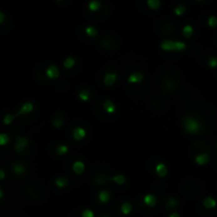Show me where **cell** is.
<instances>
[{"label":"cell","mask_w":217,"mask_h":217,"mask_svg":"<svg viewBox=\"0 0 217 217\" xmlns=\"http://www.w3.org/2000/svg\"><path fill=\"white\" fill-rule=\"evenodd\" d=\"M46 75L48 76L50 80L57 79V77L59 76V69H58L55 65L49 66L46 70Z\"/></svg>","instance_id":"cell-5"},{"label":"cell","mask_w":217,"mask_h":217,"mask_svg":"<svg viewBox=\"0 0 217 217\" xmlns=\"http://www.w3.org/2000/svg\"><path fill=\"white\" fill-rule=\"evenodd\" d=\"M55 185L57 186V188H59V189H64V188H66L67 185H68V180L66 179V178H64V177H58L55 179Z\"/></svg>","instance_id":"cell-18"},{"label":"cell","mask_w":217,"mask_h":217,"mask_svg":"<svg viewBox=\"0 0 217 217\" xmlns=\"http://www.w3.org/2000/svg\"><path fill=\"white\" fill-rule=\"evenodd\" d=\"M29 146V140L24 137H17L15 143V149L18 154H22L24 152V149Z\"/></svg>","instance_id":"cell-3"},{"label":"cell","mask_w":217,"mask_h":217,"mask_svg":"<svg viewBox=\"0 0 217 217\" xmlns=\"http://www.w3.org/2000/svg\"><path fill=\"white\" fill-rule=\"evenodd\" d=\"M155 169L157 175H159L160 177H165L166 174H168V168L164 163H158Z\"/></svg>","instance_id":"cell-12"},{"label":"cell","mask_w":217,"mask_h":217,"mask_svg":"<svg viewBox=\"0 0 217 217\" xmlns=\"http://www.w3.org/2000/svg\"><path fill=\"white\" fill-rule=\"evenodd\" d=\"M17 116H16V115H11V113H9V115H5L4 118H3V124L4 125H10L13 123V121L15 120Z\"/></svg>","instance_id":"cell-26"},{"label":"cell","mask_w":217,"mask_h":217,"mask_svg":"<svg viewBox=\"0 0 217 217\" xmlns=\"http://www.w3.org/2000/svg\"><path fill=\"white\" fill-rule=\"evenodd\" d=\"M143 202H144V204L147 205V207L152 208L157 204V197L155 195H152V194H146V195H144L143 197Z\"/></svg>","instance_id":"cell-9"},{"label":"cell","mask_w":217,"mask_h":217,"mask_svg":"<svg viewBox=\"0 0 217 217\" xmlns=\"http://www.w3.org/2000/svg\"><path fill=\"white\" fill-rule=\"evenodd\" d=\"M4 18H5L4 14L2 13V12H0V23H2V22L4 21Z\"/></svg>","instance_id":"cell-36"},{"label":"cell","mask_w":217,"mask_h":217,"mask_svg":"<svg viewBox=\"0 0 217 217\" xmlns=\"http://www.w3.org/2000/svg\"><path fill=\"white\" fill-rule=\"evenodd\" d=\"M86 136H87V132H86L85 128H83V127H76V128H74L73 130V139L75 141H82L83 139L86 138Z\"/></svg>","instance_id":"cell-7"},{"label":"cell","mask_w":217,"mask_h":217,"mask_svg":"<svg viewBox=\"0 0 217 217\" xmlns=\"http://www.w3.org/2000/svg\"><path fill=\"white\" fill-rule=\"evenodd\" d=\"M90 96H91V94L88 90H82L79 93V98L82 100L83 102H88L89 99H90Z\"/></svg>","instance_id":"cell-25"},{"label":"cell","mask_w":217,"mask_h":217,"mask_svg":"<svg viewBox=\"0 0 217 217\" xmlns=\"http://www.w3.org/2000/svg\"><path fill=\"white\" fill-rule=\"evenodd\" d=\"M53 125H54V127H56V128H60V127L63 126V121L59 119H55L53 121Z\"/></svg>","instance_id":"cell-34"},{"label":"cell","mask_w":217,"mask_h":217,"mask_svg":"<svg viewBox=\"0 0 217 217\" xmlns=\"http://www.w3.org/2000/svg\"><path fill=\"white\" fill-rule=\"evenodd\" d=\"M10 142V137L7 133H0V146H4L7 144H9Z\"/></svg>","instance_id":"cell-27"},{"label":"cell","mask_w":217,"mask_h":217,"mask_svg":"<svg viewBox=\"0 0 217 217\" xmlns=\"http://www.w3.org/2000/svg\"><path fill=\"white\" fill-rule=\"evenodd\" d=\"M209 161H210V156L208 154H200L198 156H196V158H195V162L198 164V165H204V164H207Z\"/></svg>","instance_id":"cell-11"},{"label":"cell","mask_w":217,"mask_h":217,"mask_svg":"<svg viewBox=\"0 0 217 217\" xmlns=\"http://www.w3.org/2000/svg\"><path fill=\"white\" fill-rule=\"evenodd\" d=\"M82 217H94V213H93V211L89 210V209H86V210L83 211Z\"/></svg>","instance_id":"cell-33"},{"label":"cell","mask_w":217,"mask_h":217,"mask_svg":"<svg viewBox=\"0 0 217 217\" xmlns=\"http://www.w3.org/2000/svg\"><path fill=\"white\" fill-rule=\"evenodd\" d=\"M27 168L24 165H22V164H14L13 165V172L15 173L16 175H22L23 173H26Z\"/></svg>","instance_id":"cell-17"},{"label":"cell","mask_w":217,"mask_h":217,"mask_svg":"<svg viewBox=\"0 0 217 217\" xmlns=\"http://www.w3.org/2000/svg\"><path fill=\"white\" fill-rule=\"evenodd\" d=\"M161 49L163 51H168V52H172V51H177V52H181L183 50L186 49V44L183 43V41L180 40H171V39H165L163 40L160 44Z\"/></svg>","instance_id":"cell-2"},{"label":"cell","mask_w":217,"mask_h":217,"mask_svg":"<svg viewBox=\"0 0 217 217\" xmlns=\"http://www.w3.org/2000/svg\"><path fill=\"white\" fill-rule=\"evenodd\" d=\"M108 180L115 181L116 183H118V184H124V183L126 182V178H125L123 175H116V176L108 178Z\"/></svg>","instance_id":"cell-20"},{"label":"cell","mask_w":217,"mask_h":217,"mask_svg":"<svg viewBox=\"0 0 217 217\" xmlns=\"http://www.w3.org/2000/svg\"><path fill=\"white\" fill-rule=\"evenodd\" d=\"M201 123L194 116H188L183 119V128L190 135H197L201 132Z\"/></svg>","instance_id":"cell-1"},{"label":"cell","mask_w":217,"mask_h":217,"mask_svg":"<svg viewBox=\"0 0 217 217\" xmlns=\"http://www.w3.org/2000/svg\"><path fill=\"white\" fill-rule=\"evenodd\" d=\"M168 217H180V215L178 213H176V212H173Z\"/></svg>","instance_id":"cell-37"},{"label":"cell","mask_w":217,"mask_h":217,"mask_svg":"<svg viewBox=\"0 0 217 217\" xmlns=\"http://www.w3.org/2000/svg\"><path fill=\"white\" fill-rule=\"evenodd\" d=\"M63 65L66 69H72L74 67V65H75V59H74L73 57H67L66 59L64 60Z\"/></svg>","instance_id":"cell-23"},{"label":"cell","mask_w":217,"mask_h":217,"mask_svg":"<svg viewBox=\"0 0 217 217\" xmlns=\"http://www.w3.org/2000/svg\"><path fill=\"white\" fill-rule=\"evenodd\" d=\"M33 109H34V105H33L31 102H27V103H24V104L21 105L20 109H19L18 112L16 113V116L29 115V113L32 112Z\"/></svg>","instance_id":"cell-4"},{"label":"cell","mask_w":217,"mask_h":217,"mask_svg":"<svg viewBox=\"0 0 217 217\" xmlns=\"http://www.w3.org/2000/svg\"><path fill=\"white\" fill-rule=\"evenodd\" d=\"M143 80H144V75L141 72H138V71L130 73L128 79H127L129 84H139V83H141Z\"/></svg>","instance_id":"cell-6"},{"label":"cell","mask_w":217,"mask_h":217,"mask_svg":"<svg viewBox=\"0 0 217 217\" xmlns=\"http://www.w3.org/2000/svg\"><path fill=\"white\" fill-rule=\"evenodd\" d=\"M185 7L183 4H179V5H177L176 8L174 9V13L176 14L177 16H181L183 15V14L185 13Z\"/></svg>","instance_id":"cell-28"},{"label":"cell","mask_w":217,"mask_h":217,"mask_svg":"<svg viewBox=\"0 0 217 217\" xmlns=\"http://www.w3.org/2000/svg\"><path fill=\"white\" fill-rule=\"evenodd\" d=\"M2 197H3V192H2L1 189H0V199H1Z\"/></svg>","instance_id":"cell-38"},{"label":"cell","mask_w":217,"mask_h":217,"mask_svg":"<svg viewBox=\"0 0 217 217\" xmlns=\"http://www.w3.org/2000/svg\"><path fill=\"white\" fill-rule=\"evenodd\" d=\"M4 178H5V173H4V171H3V169H0V180L4 179Z\"/></svg>","instance_id":"cell-35"},{"label":"cell","mask_w":217,"mask_h":217,"mask_svg":"<svg viewBox=\"0 0 217 217\" xmlns=\"http://www.w3.org/2000/svg\"><path fill=\"white\" fill-rule=\"evenodd\" d=\"M69 151V148H68V146L67 145H64V144H62V145H59L56 148V152H57V155H59V156H64V155H66L67 152H68Z\"/></svg>","instance_id":"cell-29"},{"label":"cell","mask_w":217,"mask_h":217,"mask_svg":"<svg viewBox=\"0 0 217 217\" xmlns=\"http://www.w3.org/2000/svg\"><path fill=\"white\" fill-rule=\"evenodd\" d=\"M118 79V74L116 72H108L104 76V84L106 86H112Z\"/></svg>","instance_id":"cell-8"},{"label":"cell","mask_w":217,"mask_h":217,"mask_svg":"<svg viewBox=\"0 0 217 217\" xmlns=\"http://www.w3.org/2000/svg\"><path fill=\"white\" fill-rule=\"evenodd\" d=\"M99 200L102 202V204H106V202L109 201L110 199V193L106 190H102L99 193Z\"/></svg>","instance_id":"cell-15"},{"label":"cell","mask_w":217,"mask_h":217,"mask_svg":"<svg viewBox=\"0 0 217 217\" xmlns=\"http://www.w3.org/2000/svg\"><path fill=\"white\" fill-rule=\"evenodd\" d=\"M58 1H60V0H58Z\"/></svg>","instance_id":"cell-40"},{"label":"cell","mask_w":217,"mask_h":217,"mask_svg":"<svg viewBox=\"0 0 217 217\" xmlns=\"http://www.w3.org/2000/svg\"><path fill=\"white\" fill-rule=\"evenodd\" d=\"M85 33L88 36H90V37H96V36L98 35V30L92 26H88V27H86Z\"/></svg>","instance_id":"cell-24"},{"label":"cell","mask_w":217,"mask_h":217,"mask_svg":"<svg viewBox=\"0 0 217 217\" xmlns=\"http://www.w3.org/2000/svg\"><path fill=\"white\" fill-rule=\"evenodd\" d=\"M103 107H104V109H105V111H106L107 113H113L116 111L115 103H113L112 101H110V100H107V101L104 103Z\"/></svg>","instance_id":"cell-14"},{"label":"cell","mask_w":217,"mask_h":217,"mask_svg":"<svg viewBox=\"0 0 217 217\" xmlns=\"http://www.w3.org/2000/svg\"><path fill=\"white\" fill-rule=\"evenodd\" d=\"M147 5H148L149 9L152 10H158L161 5V1L160 0H147L146 1Z\"/></svg>","instance_id":"cell-22"},{"label":"cell","mask_w":217,"mask_h":217,"mask_svg":"<svg viewBox=\"0 0 217 217\" xmlns=\"http://www.w3.org/2000/svg\"><path fill=\"white\" fill-rule=\"evenodd\" d=\"M193 32H194V30L191 24H186V26L183 27V29H182V34L185 38H190L191 36L193 35Z\"/></svg>","instance_id":"cell-19"},{"label":"cell","mask_w":217,"mask_h":217,"mask_svg":"<svg viewBox=\"0 0 217 217\" xmlns=\"http://www.w3.org/2000/svg\"><path fill=\"white\" fill-rule=\"evenodd\" d=\"M216 204H217L216 200L212 198V197H207V198L204 200V205L207 209H214L216 207Z\"/></svg>","instance_id":"cell-16"},{"label":"cell","mask_w":217,"mask_h":217,"mask_svg":"<svg viewBox=\"0 0 217 217\" xmlns=\"http://www.w3.org/2000/svg\"><path fill=\"white\" fill-rule=\"evenodd\" d=\"M208 64H209V67H210V68H216L217 67V57H211L210 59H209V62H208Z\"/></svg>","instance_id":"cell-32"},{"label":"cell","mask_w":217,"mask_h":217,"mask_svg":"<svg viewBox=\"0 0 217 217\" xmlns=\"http://www.w3.org/2000/svg\"><path fill=\"white\" fill-rule=\"evenodd\" d=\"M178 204H179V202H178V200L176 198H174V197H171V198L168 199V201L166 202V205H168V209H175Z\"/></svg>","instance_id":"cell-30"},{"label":"cell","mask_w":217,"mask_h":217,"mask_svg":"<svg viewBox=\"0 0 217 217\" xmlns=\"http://www.w3.org/2000/svg\"><path fill=\"white\" fill-rule=\"evenodd\" d=\"M72 169H73V172L76 175L83 174L85 171V163L83 162V161H80V160L75 161V162L73 163V165H72Z\"/></svg>","instance_id":"cell-10"},{"label":"cell","mask_w":217,"mask_h":217,"mask_svg":"<svg viewBox=\"0 0 217 217\" xmlns=\"http://www.w3.org/2000/svg\"><path fill=\"white\" fill-rule=\"evenodd\" d=\"M132 211V205L129 204V202H124L123 204L121 205V212L124 215H128L130 212Z\"/></svg>","instance_id":"cell-21"},{"label":"cell","mask_w":217,"mask_h":217,"mask_svg":"<svg viewBox=\"0 0 217 217\" xmlns=\"http://www.w3.org/2000/svg\"><path fill=\"white\" fill-rule=\"evenodd\" d=\"M101 7H102V3L99 0H91L88 3V9L90 10L91 12H96V11H99L101 9Z\"/></svg>","instance_id":"cell-13"},{"label":"cell","mask_w":217,"mask_h":217,"mask_svg":"<svg viewBox=\"0 0 217 217\" xmlns=\"http://www.w3.org/2000/svg\"><path fill=\"white\" fill-rule=\"evenodd\" d=\"M197 1H202V0H197Z\"/></svg>","instance_id":"cell-39"},{"label":"cell","mask_w":217,"mask_h":217,"mask_svg":"<svg viewBox=\"0 0 217 217\" xmlns=\"http://www.w3.org/2000/svg\"><path fill=\"white\" fill-rule=\"evenodd\" d=\"M208 24H209V27H211V28L217 27V17L216 16H210L208 19Z\"/></svg>","instance_id":"cell-31"}]
</instances>
